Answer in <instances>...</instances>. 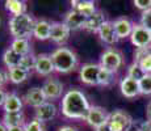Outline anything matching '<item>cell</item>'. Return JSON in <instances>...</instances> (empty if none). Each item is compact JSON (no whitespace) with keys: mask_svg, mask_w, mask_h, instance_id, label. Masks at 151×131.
<instances>
[{"mask_svg":"<svg viewBox=\"0 0 151 131\" xmlns=\"http://www.w3.org/2000/svg\"><path fill=\"white\" fill-rule=\"evenodd\" d=\"M9 80V76H8L7 72H4L3 69H0V88H1L3 85H4L7 81Z\"/></svg>","mask_w":151,"mask_h":131,"instance_id":"obj_36","label":"cell"},{"mask_svg":"<svg viewBox=\"0 0 151 131\" xmlns=\"http://www.w3.org/2000/svg\"><path fill=\"white\" fill-rule=\"evenodd\" d=\"M97 34L100 37L101 42L106 43V45H114V43L118 42V37L116 34L113 21H106L105 24L101 26V29L99 30Z\"/></svg>","mask_w":151,"mask_h":131,"instance_id":"obj_18","label":"cell"},{"mask_svg":"<svg viewBox=\"0 0 151 131\" xmlns=\"http://www.w3.org/2000/svg\"><path fill=\"white\" fill-rule=\"evenodd\" d=\"M86 21H87V17H84L82 13H79L78 11H75V9L68 11V12L65 14V20H63V22L68 26L70 30H79V29H84Z\"/></svg>","mask_w":151,"mask_h":131,"instance_id":"obj_16","label":"cell"},{"mask_svg":"<svg viewBox=\"0 0 151 131\" xmlns=\"http://www.w3.org/2000/svg\"><path fill=\"white\" fill-rule=\"evenodd\" d=\"M34 71L40 75V76H50L55 71L53 60H51L50 54H38L36 60V68Z\"/></svg>","mask_w":151,"mask_h":131,"instance_id":"obj_11","label":"cell"},{"mask_svg":"<svg viewBox=\"0 0 151 131\" xmlns=\"http://www.w3.org/2000/svg\"><path fill=\"white\" fill-rule=\"evenodd\" d=\"M150 51V47H146V49H135L134 51V62L135 63H139L145 57H146Z\"/></svg>","mask_w":151,"mask_h":131,"instance_id":"obj_35","label":"cell"},{"mask_svg":"<svg viewBox=\"0 0 151 131\" xmlns=\"http://www.w3.org/2000/svg\"><path fill=\"white\" fill-rule=\"evenodd\" d=\"M42 91L45 93L47 101H55L59 100L65 96V87H63L62 81H59L57 77H49L45 80L42 85Z\"/></svg>","mask_w":151,"mask_h":131,"instance_id":"obj_6","label":"cell"},{"mask_svg":"<svg viewBox=\"0 0 151 131\" xmlns=\"http://www.w3.org/2000/svg\"><path fill=\"white\" fill-rule=\"evenodd\" d=\"M3 123L7 126V129L9 127H24L25 125V115L21 112L16 113H4L3 115Z\"/></svg>","mask_w":151,"mask_h":131,"instance_id":"obj_22","label":"cell"},{"mask_svg":"<svg viewBox=\"0 0 151 131\" xmlns=\"http://www.w3.org/2000/svg\"><path fill=\"white\" fill-rule=\"evenodd\" d=\"M36 20L29 13H24L21 16H12L8 21L9 33L13 38H25L29 39L33 36Z\"/></svg>","mask_w":151,"mask_h":131,"instance_id":"obj_3","label":"cell"},{"mask_svg":"<svg viewBox=\"0 0 151 131\" xmlns=\"http://www.w3.org/2000/svg\"><path fill=\"white\" fill-rule=\"evenodd\" d=\"M130 41L135 49H146L151 45V31L143 28L141 24H135L130 36Z\"/></svg>","mask_w":151,"mask_h":131,"instance_id":"obj_8","label":"cell"},{"mask_svg":"<svg viewBox=\"0 0 151 131\" xmlns=\"http://www.w3.org/2000/svg\"><path fill=\"white\" fill-rule=\"evenodd\" d=\"M139 89H141V94H151V74H147L142 80H139Z\"/></svg>","mask_w":151,"mask_h":131,"instance_id":"obj_30","label":"cell"},{"mask_svg":"<svg viewBox=\"0 0 151 131\" xmlns=\"http://www.w3.org/2000/svg\"><path fill=\"white\" fill-rule=\"evenodd\" d=\"M57 113H58L57 106L53 102L47 101V102H45L43 105H41L40 107L36 109V112H34V119L40 121L41 123H45V122H49L57 117Z\"/></svg>","mask_w":151,"mask_h":131,"instance_id":"obj_12","label":"cell"},{"mask_svg":"<svg viewBox=\"0 0 151 131\" xmlns=\"http://www.w3.org/2000/svg\"><path fill=\"white\" fill-rule=\"evenodd\" d=\"M108 123L112 131H130L133 127V118L126 112L118 109L109 113Z\"/></svg>","mask_w":151,"mask_h":131,"instance_id":"obj_5","label":"cell"},{"mask_svg":"<svg viewBox=\"0 0 151 131\" xmlns=\"http://www.w3.org/2000/svg\"><path fill=\"white\" fill-rule=\"evenodd\" d=\"M50 57L53 60L55 72H58V74H70V72L75 71L79 64L78 55L75 54L74 50L68 47L55 49L50 54Z\"/></svg>","mask_w":151,"mask_h":131,"instance_id":"obj_2","label":"cell"},{"mask_svg":"<svg viewBox=\"0 0 151 131\" xmlns=\"http://www.w3.org/2000/svg\"><path fill=\"white\" fill-rule=\"evenodd\" d=\"M21 55H19L16 51H13L11 47L3 52V63L7 66V68H13V67H19L21 62Z\"/></svg>","mask_w":151,"mask_h":131,"instance_id":"obj_26","label":"cell"},{"mask_svg":"<svg viewBox=\"0 0 151 131\" xmlns=\"http://www.w3.org/2000/svg\"><path fill=\"white\" fill-rule=\"evenodd\" d=\"M51 25L53 22H50L46 19H40L36 20L34 24V30H33V36L40 41H46L50 39V34H51Z\"/></svg>","mask_w":151,"mask_h":131,"instance_id":"obj_17","label":"cell"},{"mask_svg":"<svg viewBox=\"0 0 151 131\" xmlns=\"http://www.w3.org/2000/svg\"><path fill=\"white\" fill-rule=\"evenodd\" d=\"M101 67L96 63H87L80 67L79 77L80 81L86 85H99V74H100Z\"/></svg>","mask_w":151,"mask_h":131,"instance_id":"obj_7","label":"cell"},{"mask_svg":"<svg viewBox=\"0 0 151 131\" xmlns=\"http://www.w3.org/2000/svg\"><path fill=\"white\" fill-rule=\"evenodd\" d=\"M103 68L108 69L112 72H117L118 69L124 64V55L117 49H106L105 51L101 54L100 63H99Z\"/></svg>","mask_w":151,"mask_h":131,"instance_id":"obj_4","label":"cell"},{"mask_svg":"<svg viewBox=\"0 0 151 131\" xmlns=\"http://www.w3.org/2000/svg\"><path fill=\"white\" fill-rule=\"evenodd\" d=\"M0 131H8V129H7V126H5L3 122H0Z\"/></svg>","mask_w":151,"mask_h":131,"instance_id":"obj_43","label":"cell"},{"mask_svg":"<svg viewBox=\"0 0 151 131\" xmlns=\"http://www.w3.org/2000/svg\"><path fill=\"white\" fill-rule=\"evenodd\" d=\"M138 131H151V121H143Z\"/></svg>","mask_w":151,"mask_h":131,"instance_id":"obj_37","label":"cell"},{"mask_svg":"<svg viewBox=\"0 0 151 131\" xmlns=\"http://www.w3.org/2000/svg\"><path fill=\"white\" fill-rule=\"evenodd\" d=\"M8 131H25L24 127H9Z\"/></svg>","mask_w":151,"mask_h":131,"instance_id":"obj_42","label":"cell"},{"mask_svg":"<svg viewBox=\"0 0 151 131\" xmlns=\"http://www.w3.org/2000/svg\"><path fill=\"white\" fill-rule=\"evenodd\" d=\"M113 25H114V30H116L118 39L130 38L132 31L134 29V24L129 19H126V17H118V19H116L113 21Z\"/></svg>","mask_w":151,"mask_h":131,"instance_id":"obj_15","label":"cell"},{"mask_svg":"<svg viewBox=\"0 0 151 131\" xmlns=\"http://www.w3.org/2000/svg\"><path fill=\"white\" fill-rule=\"evenodd\" d=\"M120 89L122 96L126 98H134L141 94V89H139V81L134 80V79L125 76L120 83Z\"/></svg>","mask_w":151,"mask_h":131,"instance_id":"obj_14","label":"cell"},{"mask_svg":"<svg viewBox=\"0 0 151 131\" xmlns=\"http://www.w3.org/2000/svg\"><path fill=\"white\" fill-rule=\"evenodd\" d=\"M0 25H1V19H0Z\"/></svg>","mask_w":151,"mask_h":131,"instance_id":"obj_44","label":"cell"},{"mask_svg":"<svg viewBox=\"0 0 151 131\" xmlns=\"http://www.w3.org/2000/svg\"><path fill=\"white\" fill-rule=\"evenodd\" d=\"M139 66H141V68L145 71V74H151V52H149V54L139 62Z\"/></svg>","mask_w":151,"mask_h":131,"instance_id":"obj_33","label":"cell"},{"mask_svg":"<svg viewBox=\"0 0 151 131\" xmlns=\"http://www.w3.org/2000/svg\"><path fill=\"white\" fill-rule=\"evenodd\" d=\"M133 4H134L135 8L143 11V12H145V11L151 9V0H134V1H133Z\"/></svg>","mask_w":151,"mask_h":131,"instance_id":"obj_34","label":"cell"},{"mask_svg":"<svg viewBox=\"0 0 151 131\" xmlns=\"http://www.w3.org/2000/svg\"><path fill=\"white\" fill-rule=\"evenodd\" d=\"M71 7L72 9L78 11V12L82 13L87 19L97 12L96 4H95V1H91V0H72Z\"/></svg>","mask_w":151,"mask_h":131,"instance_id":"obj_19","label":"cell"},{"mask_svg":"<svg viewBox=\"0 0 151 131\" xmlns=\"http://www.w3.org/2000/svg\"><path fill=\"white\" fill-rule=\"evenodd\" d=\"M91 105L79 89H70L62 97V114L70 119H86Z\"/></svg>","mask_w":151,"mask_h":131,"instance_id":"obj_1","label":"cell"},{"mask_svg":"<svg viewBox=\"0 0 151 131\" xmlns=\"http://www.w3.org/2000/svg\"><path fill=\"white\" fill-rule=\"evenodd\" d=\"M108 119H109V113L106 112L104 107H101V106H91L88 114H87L86 121L91 127L97 129V127H100L101 125L106 123Z\"/></svg>","mask_w":151,"mask_h":131,"instance_id":"obj_9","label":"cell"},{"mask_svg":"<svg viewBox=\"0 0 151 131\" xmlns=\"http://www.w3.org/2000/svg\"><path fill=\"white\" fill-rule=\"evenodd\" d=\"M22 105H24L22 98L17 93L12 92L7 93V98H5V102L3 105V109H4V113H16L21 112Z\"/></svg>","mask_w":151,"mask_h":131,"instance_id":"obj_21","label":"cell"},{"mask_svg":"<svg viewBox=\"0 0 151 131\" xmlns=\"http://www.w3.org/2000/svg\"><path fill=\"white\" fill-rule=\"evenodd\" d=\"M5 9L8 11L12 16H21V14L27 13V3L21 1V0H7L4 3Z\"/></svg>","mask_w":151,"mask_h":131,"instance_id":"obj_23","label":"cell"},{"mask_svg":"<svg viewBox=\"0 0 151 131\" xmlns=\"http://www.w3.org/2000/svg\"><path fill=\"white\" fill-rule=\"evenodd\" d=\"M11 49L13 51H16L19 55H21V57L32 52L30 42H29V39H25V38H13V41L11 42Z\"/></svg>","mask_w":151,"mask_h":131,"instance_id":"obj_25","label":"cell"},{"mask_svg":"<svg viewBox=\"0 0 151 131\" xmlns=\"http://www.w3.org/2000/svg\"><path fill=\"white\" fill-rule=\"evenodd\" d=\"M70 33H71V30L65 22H53L50 39L57 45H63L68 41Z\"/></svg>","mask_w":151,"mask_h":131,"instance_id":"obj_10","label":"cell"},{"mask_svg":"<svg viewBox=\"0 0 151 131\" xmlns=\"http://www.w3.org/2000/svg\"><path fill=\"white\" fill-rule=\"evenodd\" d=\"M24 129H25V131H45L43 125L40 121H37V119H33V121L28 122L24 126Z\"/></svg>","mask_w":151,"mask_h":131,"instance_id":"obj_31","label":"cell"},{"mask_svg":"<svg viewBox=\"0 0 151 131\" xmlns=\"http://www.w3.org/2000/svg\"><path fill=\"white\" fill-rule=\"evenodd\" d=\"M58 131H79V130L74 126H62V127H59Z\"/></svg>","mask_w":151,"mask_h":131,"instance_id":"obj_40","label":"cell"},{"mask_svg":"<svg viewBox=\"0 0 151 131\" xmlns=\"http://www.w3.org/2000/svg\"><path fill=\"white\" fill-rule=\"evenodd\" d=\"M36 60H37V55H34L33 52H30V54L28 55H24V57L21 58V62H20V66L22 69H25V71L30 72L32 69L36 68Z\"/></svg>","mask_w":151,"mask_h":131,"instance_id":"obj_29","label":"cell"},{"mask_svg":"<svg viewBox=\"0 0 151 131\" xmlns=\"http://www.w3.org/2000/svg\"><path fill=\"white\" fill-rule=\"evenodd\" d=\"M95 131H112V130H110L109 123H108V122H106V123L101 125L100 127H97V129H95Z\"/></svg>","mask_w":151,"mask_h":131,"instance_id":"obj_38","label":"cell"},{"mask_svg":"<svg viewBox=\"0 0 151 131\" xmlns=\"http://www.w3.org/2000/svg\"><path fill=\"white\" fill-rule=\"evenodd\" d=\"M24 101L29 106H33L34 109H37V107H40L45 102H47V98H46L45 93L42 91V87L41 88L40 87H34V88H30L25 93Z\"/></svg>","mask_w":151,"mask_h":131,"instance_id":"obj_13","label":"cell"},{"mask_svg":"<svg viewBox=\"0 0 151 131\" xmlns=\"http://www.w3.org/2000/svg\"><path fill=\"white\" fill-rule=\"evenodd\" d=\"M141 25L143 26V28H146L147 30L151 31V9L142 12V16H141Z\"/></svg>","mask_w":151,"mask_h":131,"instance_id":"obj_32","label":"cell"},{"mask_svg":"<svg viewBox=\"0 0 151 131\" xmlns=\"http://www.w3.org/2000/svg\"><path fill=\"white\" fill-rule=\"evenodd\" d=\"M114 81H116V74H114V72L108 71V69H105V68H103V67H101L100 74H99V85L109 87V85H112Z\"/></svg>","mask_w":151,"mask_h":131,"instance_id":"obj_27","label":"cell"},{"mask_svg":"<svg viewBox=\"0 0 151 131\" xmlns=\"http://www.w3.org/2000/svg\"><path fill=\"white\" fill-rule=\"evenodd\" d=\"M147 74H145V71L141 68V66H139V63H135V62H133L132 64L129 66V68H127V75L126 76H129V77H132V79H134V80H142L145 76H146Z\"/></svg>","mask_w":151,"mask_h":131,"instance_id":"obj_28","label":"cell"},{"mask_svg":"<svg viewBox=\"0 0 151 131\" xmlns=\"http://www.w3.org/2000/svg\"><path fill=\"white\" fill-rule=\"evenodd\" d=\"M146 118H147V121H151V101L146 106Z\"/></svg>","mask_w":151,"mask_h":131,"instance_id":"obj_41","label":"cell"},{"mask_svg":"<svg viewBox=\"0 0 151 131\" xmlns=\"http://www.w3.org/2000/svg\"><path fill=\"white\" fill-rule=\"evenodd\" d=\"M105 22H106L105 14H104L103 11L97 9L96 13L87 19L84 29H86L87 31H91V33H99V30H100L101 26L105 24Z\"/></svg>","mask_w":151,"mask_h":131,"instance_id":"obj_20","label":"cell"},{"mask_svg":"<svg viewBox=\"0 0 151 131\" xmlns=\"http://www.w3.org/2000/svg\"><path fill=\"white\" fill-rule=\"evenodd\" d=\"M8 76H9V81L12 84H22L29 79L30 72L22 69L21 67H13V68L8 69Z\"/></svg>","mask_w":151,"mask_h":131,"instance_id":"obj_24","label":"cell"},{"mask_svg":"<svg viewBox=\"0 0 151 131\" xmlns=\"http://www.w3.org/2000/svg\"><path fill=\"white\" fill-rule=\"evenodd\" d=\"M5 98H7V93L3 91L1 88H0V106H3V105H4Z\"/></svg>","mask_w":151,"mask_h":131,"instance_id":"obj_39","label":"cell"}]
</instances>
